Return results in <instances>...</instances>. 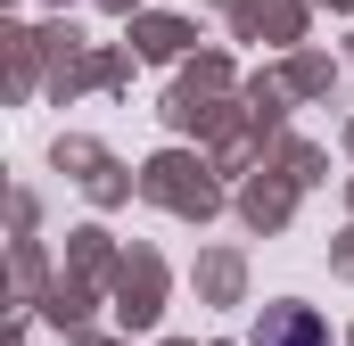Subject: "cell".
Here are the masks:
<instances>
[{
  "mask_svg": "<svg viewBox=\"0 0 354 346\" xmlns=\"http://www.w3.org/2000/svg\"><path fill=\"white\" fill-rule=\"evenodd\" d=\"M256 346H330V330H322L313 305H272L256 322Z\"/></svg>",
  "mask_w": 354,
  "mask_h": 346,
  "instance_id": "6da1fadb",
  "label": "cell"
}]
</instances>
